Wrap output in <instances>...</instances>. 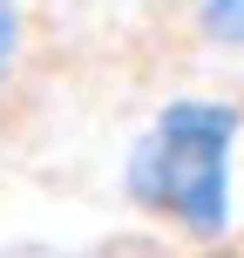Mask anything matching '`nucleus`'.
<instances>
[{
  "mask_svg": "<svg viewBox=\"0 0 244 258\" xmlns=\"http://www.w3.org/2000/svg\"><path fill=\"white\" fill-rule=\"evenodd\" d=\"M190 21L210 48H244V0H190Z\"/></svg>",
  "mask_w": 244,
  "mask_h": 258,
  "instance_id": "nucleus-2",
  "label": "nucleus"
},
{
  "mask_svg": "<svg viewBox=\"0 0 244 258\" xmlns=\"http://www.w3.org/2000/svg\"><path fill=\"white\" fill-rule=\"evenodd\" d=\"M244 136L237 102L217 95H177L156 109V122L129 143L122 190L142 218L177 224L183 238L210 245L231 231V150Z\"/></svg>",
  "mask_w": 244,
  "mask_h": 258,
  "instance_id": "nucleus-1",
  "label": "nucleus"
},
{
  "mask_svg": "<svg viewBox=\"0 0 244 258\" xmlns=\"http://www.w3.org/2000/svg\"><path fill=\"white\" fill-rule=\"evenodd\" d=\"M21 68H27V7L0 0V95L21 82Z\"/></svg>",
  "mask_w": 244,
  "mask_h": 258,
  "instance_id": "nucleus-3",
  "label": "nucleus"
}]
</instances>
